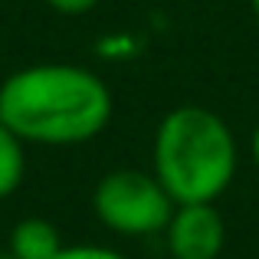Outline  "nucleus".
Instances as JSON below:
<instances>
[{
	"label": "nucleus",
	"mask_w": 259,
	"mask_h": 259,
	"mask_svg": "<svg viewBox=\"0 0 259 259\" xmlns=\"http://www.w3.org/2000/svg\"><path fill=\"white\" fill-rule=\"evenodd\" d=\"M56 259H128L125 253L112 246H95V243H79V246H63Z\"/></svg>",
	"instance_id": "obj_7"
},
{
	"label": "nucleus",
	"mask_w": 259,
	"mask_h": 259,
	"mask_svg": "<svg viewBox=\"0 0 259 259\" xmlns=\"http://www.w3.org/2000/svg\"><path fill=\"white\" fill-rule=\"evenodd\" d=\"M249 151H253V161H256V167H259V121H256V128H253V141H249Z\"/></svg>",
	"instance_id": "obj_9"
},
{
	"label": "nucleus",
	"mask_w": 259,
	"mask_h": 259,
	"mask_svg": "<svg viewBox=\"0 0 259 259\" xmlns=\"http://www.w3.org/2000/svg\"><path fill=\"white\" fill-rule=\"evenodd\" d=\"M0 121L33 145H82L112 121V92L82 66H30L0 85Z\"/></svg>",
	"instance_id": "obj_1"
},
{
	"label": "nucleus",
	"mask_w": 259,
	"mask_h": 259,
	"mask_svg": "<svg viewBox=\"0 0 259 259\" xmlns=\"http://www.w3.org/2000/svg\"><path fill=\"white\" fill-rule=\"evenodd\" d=\"M26 171V154H23V138L10 132V128L0 121V200L10 197L20 187Z\"/></svg>",
	"instance_id": "obj_6"
},
{
	"label": "nucleus",
	"mask_w": 259,
	"mask_h": 259,
	"mask_svg": "<svg viewBox=\"0 0 259 259\" xmlns=\"http://www.w3.org/2000/svg\"><path fill=\"white\" fill-rule=\"evenodd\" d=\"M151 158L174 203H217L240 164L230 125L203 105H177L158 121Z\"/></svg>",
	"instance_id": "obj_2"
},
{
	"label": "nucleus",
	"mask_w": 259,
	"mask_h": 259,
	"mask_svg": "<svg viewBox=\"0 0 259 259\" xmlns=\"http://www.w3.org/2000/svg\"><path fill=\"white\" fill-rule=\"evenodd\" d=\"M171 259H220L227 246V223L217 203H177L164 227Z\"/></svg>",
	"instance_id": "obj_4"
},
{
	"label": "nucleus",
	"mask_w": 259,
	"mask_h": 259,
	"mask_svg": "<svg viewBox=\"0 0 259 259\" xmlns=\"http://www.w3.org/2000/svg\"><path fill=\"white\" fill-rule=\"evenodd\" d=\"M177 203L164 190L154 171L118 167L95 184L92 210L112 233L118 236H154L164 233Z\"/></svg>",
	"instance_id": "obj_3"
},
{
	"label": "nucleus",
	"mask_w": 259,
	"mask_h": 259,
	"mask_svg": "<svg viewBox=\"0 0 259 259\" xmlns=\"http://www.w3.org/2000/svg\"><path fill=\"white\" fill-rule=\"evenodd\" d=\"M63 236H59V230L53 227L50 220H43V217H26V220H20L17 227H13L10 233V249L7 253H13L17 259H56L63 253Z\"/></svg>",
	"instance_id": "obj_5"
},
{
	"label": "nucleus",
	"mask_w": 259,
	"mask_h": 259,
	"mask_svg": "<svg viewBox=\"0 0 259 259\" xmlns=\"http://www.w3.org/2000/svg\"><path fill=\"white\" fill-rule=\"evenodd\" d=\"M249 7H253V13H256V20H259V0H249Z\"/></svg>",
	"instance_id": "obj_10"
},
{
	"label": "nucleus",
	"mask_w": 259,
	"mask_h": 259,
	"mask_svg": "<svg viewBox=\"0 0 259 259\" xmlns=\"http://www.w3.org/2000/svg\"><path fill=\"white\" fill-rule=\"evenodd\" d=\"M0 259H17V256H13V253H0Z\"/></svg>",
	"instance_id": "obj_11"
},
{
	"label": "nucleus",
	"mask_w": 259,
	"mask_h": 259,
	"mask_svg": "<svg viewBox=\"0 0 259 259\" xmlns=\"http://www.w3.org/2000/svg\"><path fill=\"white\" fill-rule=\"evenodd\" d=\"M56 13H66V17H79V13H89L95 10L99 0H46Z\"/></svg>",
	"instance_id": "obj_8"
}]
</instances>
